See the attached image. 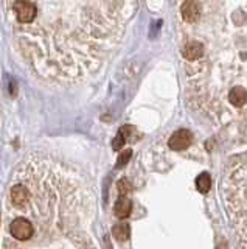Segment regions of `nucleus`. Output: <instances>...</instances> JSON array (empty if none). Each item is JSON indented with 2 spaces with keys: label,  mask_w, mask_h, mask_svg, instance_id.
Masks as SVG:
<instances>
[{
  "label": "nucleus",
  "mask_w": 247,
  "mask_h": 249,
  "mask_svg": "<svg viewBox=\"0 0 247 249\" xmlns=\"http://www.w3.org/2000/svg\"><path fill=\"white\" fill-rule=\"evenodd\" d=\"M183 58L188 61H196L204 54V45L198 41H191L183 47Z\"/></svg>",
  "instance_id": "6"
},
{
  "label": "nucleus",
  "mask_w": 247,
  "mask_h": 249,
  "mask_svg": "<svg viewBox=\"0 0 247 249\" xmlns=\"http://www.w3.org/2000/svg\"><path fill=\"white\" fill-rule=\"evenodd\" d=\"M229 101L233 106H236V107L244 106L246 101H247V92H246V89L241 88V86H236V88H233L229 92Z\"/></svg>",
  "instance_id": "8"
},
{
  "label": "nucleus",
  "mask_w": 247,
  "mask_h": 249,
  "mask_svg": "<svg viewBox=\"0 0 247 249\" xmlns=\"http://www.w3.org/2000/svg\"><path fill=\"white\" fill-rule=\"evenodd\" d=\"M191 142H193L191 132L188 129H179V131H176L171 137H169L168 145L174 151H183L191 145Z\"/></svg>",
  "instance_id": "3"
},
{
  "label": "nucleus",
  "mask_w": 247,
  "mask_h": 249,
  "mask_svg": "<svg viewBox=\"0 0 247 249\" xmlns=\"http://www.w3.org/2000/svg\"><path fill=\"white\" fill-rule=\"evenodd\" d=\"M181 13H182V18L185 22L195 23L200 18V5H199V2H196V0H187V2H183V5L181 8Z\"/></svg>",
  "instance_id": "5"
},
{
  "label": "nucleus",
  "mask_w": 247,
  "mask_h": 249,
  "mask_svg": "<svg viewBox=\"0 0 247 249\" xmlns=\"http://www.w3.org/2000/svg\"><path fill=\"white\" fill-rule=\"evenodd\" d=\"M114 212L120 220H125V218H128L131 215V212H132V202H131V199L126 196H120L114 206Z\"/></svg>",
  "instance_id": "7"
},
{
  "label": "nucleus",
  "mask_w": 247,
  "mask_h": 249,
  "mask_svg": "<svg viewBox=\"0 0 247 249\" xmlns=\"http://www.w3.org/2000/svg\"><path fill=\"white\" fill-rule=\"evenodd\" d=\"M196 189L200 192V193H208L212 189V178L208 173H200L198 178H196Z\"/></svg>",
  "instance_id": "9"
},
{
  "label": "nucleus",
  "mask_w": 247,
  "mask_h": 249,
  "mask_svg": "<svg viewBox=\"0 0 247 249\" xmlns=\"http://www.w3.org/2000/svg\"><path fill=\"white\" fill-rule=\"evenodd\" d=\"M112 233H114V237L117 238L118 241H126L131 237V228H129V224L121 223V224L114 226Z\"/></svg>",
  "instance_id": "10"
},
{
  "label": "nucleus",
  "mask_w": 247,
  "mask_h": 249,
  "mask_svg": "<svg viewBox=\"0 0 247 249\" xmlns=\"http://www.w3.org/2000/svg\"><path fill=\"white\" fill-rule=\"evenodd\" d=\"M131 158H132V150H123L118 156V159H117V168H123L126 165V163L131 160Z\"/></svg>",
  "instance_id": "11"
},
{
  "label": "nucleus",
  "mask_w": 247,
  "mask_h": 249,
  "mask_svg": "<svg viewBox=\"0 0 247 249\" xmlns=\"http://www.w3.org/2000/svg\"><path fill=\"white\" fill-rule=\"evenodd\" d=\"M13 8L20 23H32L37 16V8L28 0H16Z\"/></svg>",
  "instance_id": "2"
},
{
  "label": "nucleus",
  "mask_w": 247,
  "mask_h": 249,
  "mask_svg": "<svg viewBox=\"0 0 247 249\" xmlns=\"http://www.w3.org/2000/svg\"><path fill=\"white\" fill-rule=\"evenodd\" d=\"M10 232H11V235L14 238L25 241V240H30V238L33 237L34 228H33L32 221L27 220V218L17 216V218H14V220L11 221V224H10Z\"/></svg>",
  "instance_id": "1"
},
{
  "label": "nucleus",
  "mask_w": 247,
  "mask_h": 249,
  "mask_svg": "<svg viewBox=\"0 0 247 249\" xmlns=\"http://www.w3.org/2000/svg\"><path fill=\"white\" fill-rule=\"evenodd\" d=\"M117 189H118L120 196H126V195H129L131 190H132V185H131V182L128 181V179H120L118 184H117Z\"/></svg>",
  "instance_id": "12"
},
{
  "label": "nucleus",
  "mask_w": 247,
  "mask_h": 249,
  "mask_svg": "<svg viewBox=\"0 0 247 249\" xmlns=\"http://www.w3.org/2000/svg\"><path fill=\"white\" fill-rule=\"evenodd\" d=\"M10 198H11V202L14 206L19 207V209H24V207L28 206L30 199H32V193H30V190L27 189L25 185L16 184V185L11 187Z\"/></svg>",
  "instance_id": "4"
}]
</instances>
